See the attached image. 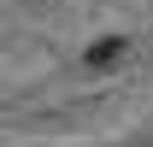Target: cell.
Returning <instances> with one entry per match:
<instances>
[{
	"label": "cell",
	"instance_id": "obj_1",
	"mask_svg": "<svg viewBox=\"0 0 153 147\" xmlns=\"http://www.w3.org/2000/svg\"><path fill=\"white\" fill-rule=\"evenodd\" d=\"M124 53H130V41H124V36H100V41H88L82 65H88V71H118Z\"/></svg>",
	"mask_w": 153,
	"mask_h": 147
}]
</instances>
